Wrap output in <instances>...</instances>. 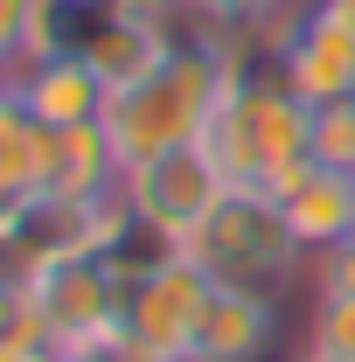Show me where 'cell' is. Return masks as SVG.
<instances>
[{
    "mask_svg": "<svg viewBox=\"0 0 355 362\" xmlns=\"http://www.w3.org/2000/svg\"><path fill=\"white\" fill-rule=\"evenodd\" d=\"M230 70H237V49L209 21H181L175 49L139 84L112 90V105H105V133L119 146V160L133 168V160H153V153L195 146L216 119L223 90H230Z\"/></svg>",
    "mask_w": 355,
    "mask_h": 362,
    "instance_id": "cell-1",
    "label": "cell"
},
{
    "mask_svg": "<svg viewBox=\"0 0 355 362\" xmlns=\"http://www.w3.org/2000/svg\"><path fill=\"white\" fill-rule=\"evenodd\" d=\"M209 160L230 188H286L313 160V105L279 77L272 56H244L230 70V90H223L216 119H209Z\"/></svg>",
    "mask_w": 355,
    "mask_h": 362,
    "instance_id": "cell-2",
    "label": "cell"
},
{
    "mask_svg": "<svg viewBox=\"0 0 355 362\" xmlns=\"http://www.w3.org/2000/svg\"><path fill=\"white\" fill-rule=\"evenodd\" d=\"M195 265L209 272V286H230V293H265V300H286L300 286V272L313 265L307 244L293 237L286 209L272 202L265 188H230L209 223L181 244Z\"/></svg>",
    "mask_w": 355,
    "mask_h": 362,
    "instance_id": "cell-3",
    "label": "cell"
},
{
    "mask_svg": "<svg viewBox=\"0 0 355 362\" xmlns=\"http://www.w3.org/2000/svg\"><path fill=\"white\" fill-rule=\"evenodd\" d=\"M126 293L133 279L112 265V251H77L21 279V327H35L56 349H98V341H119Z\"/></svg>",
    "mask_w": 355,
    "mask_h": 362,
    "instance_id": "cell-4",
    "label": "cell"
},
{
    "mask_svg": "<svg viewBox=\"0 0 355 362\" xmlns=\"http://www.w3.org/2000/svg\"><path fill=\"white\" fill-rule=\"evenodd\" d=\"M223 195H230V181L216 175V160H209L202 139L195 146H175V153H153V160H133L126 181H119V202L133 209V223L153 230L175 251L209 223V209H216Z\"/></svg>",
    "mask_w": 355,
    "mask_h": 362,
    "instance_id": "cell-5",
    "label": "cell"
},
{
    "mask_svg": "<svg viewBox=\"0 0 355 362\" xmlns=\"http://www.w3.org/2000/svg\"><path fill=\"white\" fill-rule=\"evenodd\" d=\"M209 272L195 265L188 251H168L153 272H139L126 293V320H119V349L133 362H188L195 320L209 307Z\"/></svg>",
    "mask_w": 355,
    "mask_h": 362,
    "instance_id": "cell-6",
    "label": "cell"
},
{
    "mask_svg": "<svg viewBox=\"0 0 355 362\" xmlns=\"http://www.w3.org/2000/svg\"><path fill=\"white\" fill-rule=\"evenodd\" d=\"M272 63L313 112L320 105H355V21L334 0H293V14L272 42Z\"/></svg>",
    "mask_w": 355,
    "mask_h": 362,
    "instance_id": "cell-7",
    "label": "cell"
},
{
    "mask_svg": "<svg viewBox=\"0 0 355 362\" xmlns=\"http://www.w3.org/2000/svg\"><path fill=\"white\" fill-rule=\"evenodd\" d=\"M7 90L42 119L49 133H70V126H105V105H112V90L105 77L91 70L77 49H56V56H28V63H14L7 70Z\"/></svg>",
    "mask_w": 355,
    "mask_h": 362,
    "instance_id": "cell-8",
    "label": "cell"
},
{
    "mask_svg": "<svg viewBox=\"0 0 355 362\" xmlns=\"http://www.w3.org/2000/svg\"><path fill=\"white\" fill-rule=\"evenodd\" d=\"M272 349H279V300L216 286L202 320H195L188 362H265Z\"/></svg>",
    "mask_w": 355,
    "mask_h": 362,
    "instance_id": "cell-9",
    "label": "cell"
},
{
    "mask_svg": "<svg viewBox=\"0 0 355 362\" xmlns=\"http://www.w3.org/2000/svg\"><path fill=\"white\" fill-rule=\"evenodd\" d=\"M272 202L286 209V223L307 244V258H320V251H334L342 237H355V175H342V168L307 160L286 188H272Z\"/></svg>",
    "mask_w": 355,
    "mask_h": 362,
    "instance_id": "cell-10",
    "label": "cell"
},
{
    "mask_svg": "<svg viewBox=\"0 0 355 362\" xmlns=\"http://www.w3.org/2000/svg\"><path fill=\"white\" fill-rule=\"evenodd\" d=\"M126 181V160L105 126H70V133L49 139V181L42 195H63V202H112Z\"/></svg>",
    "mask_w": 355,
    "mask_h": 362,
    "instance_id": "cell-11",
    "label": "cell"
},
{
    "mask_svg": "<svg viewBox=\"0 0 355 362\" xmlns=\"http://www.w3.org/2000/svg\"><path fill=\"white\" fill-rule=\"evenodd\" d=\"M49 139H56V133L0 84V209L21 202V195H42V181H49Z\"/></svg>",
    "mask_w": 355,
    "mask_h": 362,
    "instance_id": "cell-12",
    "label": "cell"
},
{
    "mask_svg": "<svg viewBox=\"0 0 355 362\" xmlns=\"http://www.w3.org/2000/svg\"><path fill=\"white\" fill-rule=\"evenodd\" d=\"M307 349L327 362H355V293H313Z\"/></svg>",
    "mask_w": 355,
    "mask_h": 362,
    "instance_id": "cell-13",
    "label": "cell"
},
{
    "mask_svg": "<svg viewBox=\"0 0 355 362\" xmlns=\"http://www.w3.org/2000/svg\"><path fill=\"white\" fill-rule=\"evenodd\" d=\"M313 160L355 175V105H320L313 112Z\"/></svg>",
    "mask_w": 355,
    "mask_h": 362,
    "instance_id": "cell-14",
    "label": "cell"
},
{
    "mask_svg": "<svg viewBox=\"0 0 355 362\" xmlns=\"http://www.w3.org/2000/svg\"><path fill=\"white\" fill-rule=\"evenodd\" d=\"M313 293H355V237L313 258Z\"/></svg>",
    "mask_w": 355,
    "mask_h": 362,
    "instance_id": "cell-15",
    "label": "cell"
},
{
    "mask_svg": "<svg viewBox=\"0 0 355 362\" xmlns=\"http://www.w3.org/2000/svg\"><path fill=\"white\" fill-rule=\"evenodd\" d=\"M56 356H63V349H56V341H42L35 327H21V320L0 334V362H56Z\"/></svg>",
    "mask_w": 355,
    "mask_h": 362,
    "instance_id": "cell-16",
    "label": "cell"
},
{
    "mask_svg": "<svg viewBox=\"0 0 355 362\" xmlns=\"http://www.w3.org/2000/svg\"><path fill=\"white\" fill-rule=\"evenodd\" d=\"M119 7H133V14L161 21V28H181V21L195 14V0H119Z\"/></svg>",
    "mask_w": 355,
    "mask_h": 362,
    "instance_id": "cell-17",
    "label": "cell"
},
{
    "mask_svg": "<svg viewBox=\"0 0 355 362\" xmlns=\"http://www.w3.org/2000/svg\"><path fill=\"white\" fill-rule=\"evenodd\" d=\"M56 362H133V356H126L119 341H98V349H63Z\"/></svg>",
    "mask_w": 355,
    "mask_h": 362,
    "instance_id": "cell-18",
    "label": "cell"
},
{
    "mask_svg": "<svg viewBox=\"0 0 355 362\" xmlns=\"http://www.w3.org/2000/svg\"><path fill=\"white\" fill-rule=\"evenodd\" d=\"M14 320H21V286H14V279L0 272V334H7Z\"/></svg>",
    "mask_w": 355,
    "mask_h": 362,
    "instance_id": "cell-19",
    "label": "cell"
},
{
    "mask_svg": "<svg viewBox=\"0 0 355 362\" xmlns=\"http://www.w3.org/2000/svg\"><path fill=\"white\" fill-rule=\"evenodd\" d=\"M293 362H327V356H313V349H300V356H293Z\"/></svg>",
    "mask_w": 355,
    "mask_h": 362,
    "instance_id": "cell-20",
    "label": "cell"
},
{
    "mask_svg": "<svg viewBox=\"0 0 355 362\" xmlns=\"http://www.w3.org/2000/svg\"><path fill=\"white\" fill-rule=\"evenodd\" d=\"M334 7H342V14H349V21H355V0H334Z\"/></svg>",
    "mask_w": 355,
    "mask_h": 362,
    "instance_id": "cell-21",
    "label": "cell"
},
{
    "mask_svg": "<svg viewBox=\"0 0 355 362\" xmlns=\"http://www.w3.org/2000/svg\"><path fill=\"white\" fill-rule=\"evenodd\" d=\"M0 84H7V56H0Z\"/></svg>",
    "mask_w": 355,
    "mask_h": 362,
    "instance_id": "cell-22",
    "label": "cell"
}]
</instances>
